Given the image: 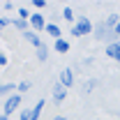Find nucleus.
I'll use <instances>...</instances> for the list:
<instances>
[{
    "mask_svg": "<svg viewBox=\"0 0 120 120\" xmlns=\"http://www.w3.org/2000/svg\"><path fill=\"white\" fill-rule=\"evenodd\" d=\"M69 32H72V37H88V35H95V23L90 21L88 16H79Z\"/></svg>",
    "mask_w": 120,
    "mask_h": 120,
    "instance_id": "1",
    "label": "nucleus"
},
{
    "mask_svg": "<svg viewBox=\"0 0 120 120\" xmlns=\"http://www.w3.org/2000/svg\"><path fill=\"white\" fill-rule=\"evenodd\" d=\"M95 37H97L99 42H104L106 46H109V44H113V42H118V35H116V30H113V28H109L104 21H99V23L95 26Z\"/></svg>",
    "mask_w": 120,
    "mask_h": 120,
    "instance_id": "2",
    "label": "nucleus"
},
{
    "mask_svg": "<svg viewBox=\"0 0 120 120\" xmlns=\"http://www.w3.org/2000/svg\"><path fill=\"white\" fill-rule=\"evenodd\" d=\"M21 99H23V95H19V92L12 95V97H7V99H2V113L12 118L16 111L21 109Z\"/></svg>",
    "mask_w": 120,
    "mask_h": 120,
    "instance_id": "3",
    "label": "nucleus"
},
{
    "mask_svg": "<svg viewBox=\"0 0 120 120\" xmlns=\"http://www.w3.org/2000/svg\"><path fill=\"white\" fill-rule=\"evenodd\" d=\"M46 26H49V21L44 19L42 12H35V14L30 16V30H35V32H44Z\"/></svg>",
    "mask_w": 120,
    "mask_h": 120,
    "instance_id": "4",
    "label": "nucleus"
},
{
    "mask_svg": "<svg viewBox=\"0 0 120 120\" xmlns=\"http://www.w3.org/2000/svg\"><path fill=\"white\" fill-rule=\"evenodd\" d=\"M67 90H69V88H65L60 81L53 83V88H51V97H53V102H56V104H60V102H65V99H67Z\"/></svg>",
    "mask_w": 120,
    "mask_h": 120,
    "instance_id": "5",
    "label": "nucleus"
},
{
    "mask_svg": "<svg viewBox=\"0 0 120 120\" xmlns=\"http://www.w3.org/2000/svg\"><path fill=\"white\" fill-rule=\"evenodd\" d=\"M58 81L65 86V88H72V86H74V72H72V67H65V69L60 72V79H58Z\"/></svg>",
    "mask_w": 120,
    "mask_h": 120,
    "instance_id": "6",
    "label": "nucleus"
},
{
    "mask_svg": "<svg viewBox=\"0 0 120 120\" xmlns=\"http://www.w3.org/2000/svg\"><path fill=\"white\" fill-rule=\"evenodd\" d=\"M23 37H26V42H28V44H32L35 49L44 46V42H42V37H39V32H35V30H28V32H23Z\"/></svg>",
    "mask_w": 120,
    "mask_h": 120,
    "instance_id": "7",
    "label": "nucleus"
},
{
    "mask_svg": "<svg viewBox=\"0 0 120 120\" xmlns=\"http://www.w3.org/2000/svg\"><path fill=\"white\" fill-rule=\"evenodd\" d=\"M106 56H109L111 60H116V62L120 65V39H118V42H113V44H109V46H106Z\"/></svg>",
    "mask_w": 120,
    "mask_h": 120,
    "instance_id": "8",
    "label": "nucleus"
},
{
    "mask_svg": "<svg viewBox=\"0 0 120 120\" xmlns=\"http://www.w3.org/2000/svg\"><path fill=\"white\" fill-rule=\"evenodd\" d=\"M19 92V83H2L0 86V95H2V99H7V97H12Z\"/></svg>",
    "mask_w": 120,
    "mask_h": 120,
    "instance_id": "9",
    "label": "nucleus"
},
{
    "mask_svg": "<svg viewBox=\"0 0 120 120\" xmlns=\"http://www.w3.org/2000/svg\"><path fill=\"white\" fill-rule=\"evenodd\" d=\"M49 37H53V42L56 39H62V32H60V26L58 23H53V21H49V26H46V30H44Z\"/></svg>",
    "mask_w": 120,
    "mask_h": 120,
    "instance_id": "10",
    "label": "nucleus"
},
{
    "mask_svg": "<svg viewBox=\"0 0 120 120\" xmlns=\"http://www.w3.org/2000/svg\"><path fill=\"white\" fill-rule=\"evenodd\" d=\"M53 49H56V53H62V56H65V53H69V42H67L65 37H62V39H56V42H53Z\"/></svg>",
    "mask_w": 120,
    "mask_h": 120,
    "instance_id": "11",
    "label": "nucleus"
},
{
    "mask_svg": "<svg viewBox=\"0 0 120 120\" xmlns=\"http://www.w3.org/2000/svg\"><path fill=\"white\" fill-rule=\"evenodd\" d=\"M42 111H44V99H37V102H35V106L30 109V118H32V120H39Z\"/></svg>",
    "mask_w": 120,
    "mask_h": 120,
    "instance_id": "12",
    "label": "nucleus"
},
{
    "mask_svg": "<svg viewBox=\"0 0 120 120\" xmlns=\"http://www.w3.org/2000/svg\"><path fill=\"white\" fill-rule=\"evenodd\" d=\"M62 19H65L67 23H72V26H74V23H76V14H74V9H72V7H62Z\"/></svg>",
    "mask_w": 120,
    "mask_h": 120,
    "instance_id": "13",
    "label": "nucleus"
},
{
    "mask_svg": "<svg viewBox=\"0 0 120 120\" xmlns=\"http://www.w3.org/2000/svg\"><path fill=\"white\" fill-rule=\"evenodd\" d=\"M12 26H14L16 30H21V32H28V30H30V21H23V19H19V16H16Z\"/></svg>",
    "mask_w": 120,
    "mask_h": 120,
    "instance_id": "14",
    "label": "nucleus"
},
{
    "mask_svg": "<svg viewBox=\"0 0 120 120\" xmlns=\"http://www.w3.org/2000/svg\"><path fill=\"white\" fill-rule=\"evenodd\" d=\"M104 23L109 26V28H113V30H116V26L120 23V14H109V16L104 19Z\"/></svg>",
    "mask_w": 120,
    "mask_h": 120,
    "instance_id": "15",
    "label": "nucleus"
},
{
    "mask_svg": "<svg viewBox=\"0 0 120 120\" xmlns=\"http://www.w3.org/2000/svg\"><path fill=\"white\" fill-rule=\"evenodd\" d=\"M37 60H39V62H46V60H49V46H39V49H37Z\"/></svg>",
    "mask_w": 120,
    "mask_h": 120,
    "instance_id": "16",
    "label": "nucleus"
},
{
    "mask_svg": "<svg viewBox=\"0 0 120 120\" xmlns=\"http://www.w3.org/2000/svg\"><path fill=\"white\" fill-rule=\"evenodd\" d=\"M16 14H19V19H23V21H30V9L28 7H19V9H16Z\"/></svg>",
    "mask_w": 120,
    "mask_h": 120,
    "instance_id": "17",
    "label": "nucleus"
},
{
    "mask_svg": "<svg viewBox=\"0 0 120 120\" xmlns=\"http://www.w3.org/2000/svg\"><path fill=\"white\" fill-rule=\"evenodd\" d=\"M12 23H14V19H9V16H7V14H2V19H0V28L5 30V28H9Z\"/></svg>",
    "mask_w": 120,
    "mask_h": 120,
    "instance_id": "18",
    "label": "nucleus"
},
{
    "mask_svg": "<svg viewBox=\"0 0 120 120\" xmlns=\"http://www.w3.org/2000/svg\"><path fill=\"white\" fill-rule=\"evenodd\" d=\"M28 90H30L28 81H21V83H19V95H23V92H28Z\"/></svg>",
    "mask_w": 120,
    "mask_h": 120,
    "instance_id": "19",
    "label": "nucleus"
},
{
    "mask_svg": "<svg viewBox=\"0 0 120 120\" xmlns=\"http://www.w3.org/2000/svg\"><path fill=\"white\" fill-rule=\"evenodd\" d=\"M19 120H32V118H30V109H23V111H19Z\"/></svg>",
    "mask_w": 120,
    "mask_h": 120,
    "instance_id": "20",
    "label": "nucleus"
},
{
    "mask_svg": "<svg viewBox=\"0 0 120 120\" xmlns=\"http://www.w3.org/2000/svg\"><path fill=\"white\" fill-rule=\"evenodd\" d=\"M32 7H35V9H44V7H46V0H32Z\"/></svg>",
    "mask_w": 120,
    "mask_h": 120,
    "instance_id": "21",
    "label": "nucleus"
},
{
    "mask_svg": "<svg viewBox=\"0 0 120 120\" xmlns=\"http://www.w3.org/2000/svg\"><path fill=\"white\" fill-rule=\"evenodd\" d=\"M95 86H97V81H95V79H92V81H88V83H86V88H83V90H86V95H88L90 90H95Z\"/></svg>",
    "mask_w": 120,
    "mask_h": 120,
    "instance_id": "22",
    "label": "nucleus"
},
{
    "mask_svg": "<svg viewBox=\"0 0 120 120\" xmlns=\"http://www.w3.org/2000/svg\"><path fill=\"white\" fill-rule=\"evenodd\" d=\"M7 62H9V60H7V56H5V53H0V67H2V69L7 67Z\"/></svg>",
    "mask_w": 120,
    "mask_h": 120,
    "instance_id": "23",
    "label": "nucleus"
},
{
    "mask_svg": "<svg viewBox=\"0 0 120 120\" xmlns=\"http://www.w3.org/2000/svg\"><path fill=\"white\" fill-rule=\"evenodd\" d=\"M2 7H5V12H12V9H14V5H12V2H5Z\"/></svg>",
    "mask_w": 120,
    "mask_h": 120,
    "instance_id": "24",
    "label": "nucleus"
},
{
    "mask_svg": "<svg viewBox=\"0 0 120 120\" xmlns=\"http://www.w3.org/2000/svg\"><path fill=\"white\" fill-rule=\"evenodd\" d=\"M116 35H118V39H120V23L116 26Z\"/></svg>",
    "mask_w": 120,
    "mask_h": 120,
    "instance_id": "25",
    "label": "nucleus"
},
{
    "mask_svg": "<svg viewBox=\"0 0 120 120\" xmlns=\"http://www.w3.org/2000/svg\"><path fill=\"white\" fill-rule=\"evenodd\" d=\"M51 120H67L65 116H56V118H51Z\"/></svg>",
    "mask_w": 120,
    "mask_h": 120,
    "instance_id": "26",
    "label": "nucleus"
},
{
    "mask_svg": "<svg viewBox=\"0 0 120 120\" xmlns=\"http://www.w3.org/2000/svg\"><path fill=\"white\" fill-rule=\"evenodd\" d=\"M0 120H12V118H9V116H5V113H2V116H0Z\"/></svg>",
    "mask_w": 120,
    "mask_h": 120,
    "instance_id": "27",
    "label": "nucleus"
},
{
    "mask_svg": "<svg viewBox=\"0 0 120 120\" xmlns=\"http://www.w3.org/2000/svg\"><path fill=\"white\" fill-rule=\"evenodd\" d=\"M12 120H19V118H12Z\"/></svg>",
    "mask_w": 120,
    "mask_h": 120,
    "instance_id": "28",
    "label": "nucleus"
}]
</instances>
